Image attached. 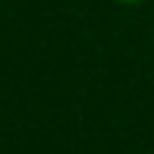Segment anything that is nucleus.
Masks as SVG:
<instances>
[{"mask_svg": "<svg viewBox=\"0 0 154 154\" xmlns=\"http://www.w3.org/2000/svg\"><path fill=\"white\" fill-rule=\"evenodd\" d=\"M116 3H123V6H138V3H145V0H116Z\"/></svg>", "mask_w": 154, "mask_h": 154, "instance_id": "obj_1", "label": "nucleus"}]
</instances>
